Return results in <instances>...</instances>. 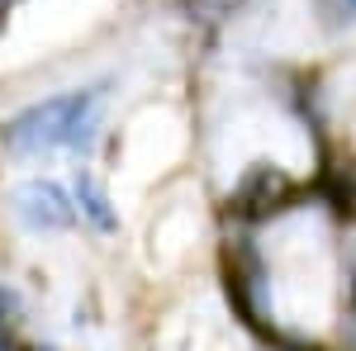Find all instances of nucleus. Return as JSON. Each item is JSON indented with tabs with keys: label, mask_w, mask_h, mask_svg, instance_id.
<instances>
[{
	"label": "nucleus",
	"mask_w": 356,
	"mask_h": 351,
	"mask_svg": "<svg viewBox=\"0 0 356 351\" xmlns=\"http://www.w3.org/2000/svg\"><path fill=\"white\" fill-rule=\"evenodd\" d=\"M105 105V85H86V90H62L38 105L19 109L15 119L0 124L5 147L15 152H53V147H90L95 124Z\"/></svg>",
	"instance_id": "obj_1"
},
{
	"label": "nucleus",
	"mask_w": 356,
	"mask_h": 351,
	"mask_svg": "<svg viewBox=\"0 0 356 351\" xmlns=\"http://www.w3.org/2000/svg\"><path fill=\"white\" fill-rule=\"evenodd\" d=\"M223 295L243 327H252L266 347L280 342V327L266 323V261L247 233H233L223 243Z\"/></svg>",
	"instance_id": "obj_2"
},
{
	"label": "nucleus",
	"mask_w": 356,
	"mask_h": 351,
	"mask_svg": "<svg viewBox=\"0 0 356 351\" xmlns=\"http://www.w3.org/2000/svg\"><path fill=\"white\" fill-rule=\"evenodd\" d=\"M314 186H304L295 181L285 166H271V162H252L238 176V186L228 195V214L247 223V228H257V223H271V218L290 214V209H300V199L309 195Z\"/></svg>",
	"instance_id": "obj_3"
},
{
	"label": "nucleus",
	"mask_w": 356,
	"mask_h": 351,
	"mask_svg": "<svg viewBox=\"0 0 356 351\" xmlns=\"http://www.w3.org/2000/svg\"><path fill=\"white\" fill-rule=\"evenodd\" d=\"M15 214L24 218L33 233H62V228L76 223L81 209H76V195H67L57 181H29L15 195Z\"/></svg>",
	"instance_id": "obj_4"
},
{
	"label": "nucleus",
	"mask_w": 356,
	"mask_h": 351,
	"mask_svg": "<svg viewBox=\"0 0 356 351\" xmlns=\"http://www.w3.org/2000/svg\"><path fill=\"white\" fill-rule=\"evenodd\" d=\"M314 195L328 204L337 218H356V166L332 152V142L318 133V171H314Z\"/></svg>",
	"instance_id": "obj_5"
},
{
	"label": "nucleus",
	"mask_w": 356,
	"mask_h": 351,
	"mask_svg": "<svg viewBox=\"0 0 356 351\" xmlns=\"http://www.w3.org/2000/svg\"><path fill=\"white\" fill-rule=\"evenodd\" d=\"M76 209H81V218H90L100 233H114V228H119V214L110 209V195L100 190V181H95L90 171H76Z\"/></svg>",
	"instance_id": "obj_6"
},
{
	"label": "nucleus",
	"mask_w": 356,
	"mask_h": 351,
	"mask_svg": "<svg viewBox=\"0 0 356 351\" xmlns=\"http://www.w3.org/2000/svg\"><path fill=\"white\" fill-rule=\"evenodd\" d=\"M318 19L328 28H342V24H356V0H314Z\"/></svg>",
	"instance_id": "obj_7"
},
{
	"label": "nucleus",
	"mask_w": 356,
	"mask_h": 351,
	"mask_svg": "<svg viewBox=\"0 0 356 351\" xmlns=\"http://www.w3.org/2000/svg\"><path fill=\"white\" fill-rule=\"evenodd\" d=\"M191 19H223L228 10H233V0H176Z\"/></svg>",
	"instance_id": "obj_8"
},
{
	"label": "nucleus",
	"mask_w": 356,
	"mask_h": 351,
	"mask_svg": "<svg viewBox=\"0 0 356 351\" xmlns=\"http://www.w3.org/2000/svg\"><path fill=\"white\" fill-rule=\"evenodd\" d=\"M0 351H53V347H29V342H19L10 318H0Z\"/></svg>",
	"instance_id": "obj_9"
},
{
	"label": "nucleus",
	"mask_w": 356,
	"mask_h": 351,
	"mask_svg": "<svg viewBox=\"0 0 356 351\" xmlns=\"http://www.w3.org/2000/svg\"><path fill=\"white\" fill-rule=\"evenodd\" d=\"M10 313H15V295H10V290H0V318H10Z\"/></svg>",
	"instance_id": "obj_10"
},
{
	"label": "nucleus",
	"mask_w": 356,
	"mask_h": 351,
	"mask_svg": "<svg viewBox=\"0 0 356 351\" xmlns=\"http://www.w3.org/2000/svg\"><path fill=\"white\" fill-rule=\"evenodd\" d=\"M15 5H19V0H0V28L10 24V10H15Z\"/></svg>",
	"instance_id": "obj_11"
}]
</instances>
